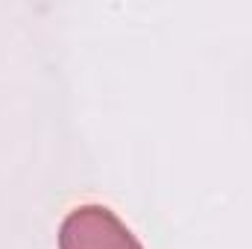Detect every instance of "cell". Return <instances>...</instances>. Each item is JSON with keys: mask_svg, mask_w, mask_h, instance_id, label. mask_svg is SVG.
<instances>
[{"mask_svg": "<svg viewBox=\"0 0 252 249\" xmlns=\"http://www.w3.org/2000/svg\"><path fill=\"white\" fill-rule=\"evenodd\" d=\"M59 249H144L124 220L100 202L76 205L59 226Z\"/></svg>", "mask_w": 252, "mask_h": 249, "instance_id": "6da1fadb", "label": "cell"}]
</instances>
